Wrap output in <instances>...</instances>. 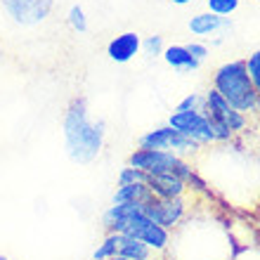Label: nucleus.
<instances>
[{
  "label": "nucleus",
  "mask_w": 260,
  "mask_h": 260,
  "mask_svg": "<svg viewBox=\"0 0 260 260\" xmlns=\"http://www.w3.org/2000/svg\"><path fill=\"white\" fill-rule=\"evenodd\" d=\"M237 140L230 144H215L208 151L201 149L199 158L206 161V166H194L208 194L213 189L227 204H232V208L248 211L251 204L260 201V158L248 149H237Z\"/></svg>",
  "instance_id": "f257e3e1"
},
{
  "label": "nucleus",
  "mask_w": 260,
  "mask_h": 260,
  "mask_svg": "<svg viewBox=\"0 0 260 260\" xmlns=\"http://www.w3.org/2000/svg\"><path fill=\"white\" fill-rule=\"evenodd\" d=\"M234 251L227 215L199 197L182 225L171 232V246L164 260H232Z\"/></svg>",
  "instance_id": "f03ea898"
},
{
  "label": "nucleus",
  "mask_w": 260,
  "mask_h": 260,
  "mask_svg": "<svg viewBox=\"0 0 260 260\" xmlns=\"http://www.w3.org/2000/svg\"><path fill=\"white\" fill-rule=\"evenodd\" d=\"M62 135L67 156L76 164H92L104 149L107 123L92 118L85 97H74L62 116Z\"/></svg>",
  "instance_id": "7ed1b4c3"
},
{
  "label": "nucleus",
  "mask_w": 260,
  "mask_h": 260,
  "mask_svg": "<svg viewBox=\"0 0 260 260\" xmlns=\"http://www.w3.org/2000/svg\"><path fill=\"white\" fill-rule=\"evenodd\" d=\"M211 88L230 107H234L241 114H246L248 118L253 116V114H260V97L255 92L251 78H248L246 62L244 59H232V62L220 64L213 71Z\"/></svg>",
  "instance_id": "20e7f679"
},
{
  "label": "nucleus",
  "mask_w": 260,
  "mask_h": 260,
  "mask_svg": "<svg viewBox=\"0 0 260 260\" xmlns=\"http://www.w3.org/2000/svg\"><path fill=\"white\" fill-rule=\"evenodd\" d=\"M208 121L215 128V135H218V144H230L234 142L237 137H241L251 125V118L246 114L237 111L234 107L222 100V97L215 92V90H208L204 95V107H201Z\"/></svg>",
  "instance_id": "39448f33"
},
{
  "label": "nucleus",
  "mask_w": 260,
  "mask_h": 260,
  "mask_svg": "<svg viewBox=\"0 0 260 260\" xmlns=\"http://www.w3.org/2000/svg\"><path fill=\"white\" fill-rule=\"evenodd\" d=\"M128 166L140 168L147 175H161V173H173L180 175L182 180L192 182L197 178V166L189 158H182L171 151H158V149H140L137 147L128 156Z\"/></svg>",
  "instance_id": "423d86ee"
},
{
  "label": "nucleus",
  "mask_w": 260,
  "mask_h": 260,
  "mask_svg": "<svg viewBox=\"0 0 260 260\" xmlns=\"http://www.w3.org/2000/svg\"><path fill=\"white\" fill-rule=\"evenodd\" d=\"M197 194H187V197L178 199H158L151 194L147 201L142 204V213L149 220H154L156 225L166 227L168 232H173L175 227L182 225V220L189 215L192 206L197 204Z\"/></svg>",
  "instance_id": "0eeeda50"
},
{
  "label": "nucleus",
  "mask_w": 260,
  "mask_h": 260,
  "mask_svg": "<svg viewBox=\"0 0 260 260\" xmlns=\"http://www.w3.org/2000/svg\"><path fill=\"white\" fill-rule=\"evenodd\" d=\"M137 147L140 149H158V151H171L178 154L182 158H197L201 147L197 142H192L189 137H185L182 133H178L171 125H158V128L147 130L144 135L137 137Z\"/></svg>",
  "instance_id": "6e6552de"
},
{
  "label": "nucleus",
  "mask_w": 260,
  "mask_h": 260,
  "mask_svg": "<svg viewBox=\"0 0 260 260\" xmlns=\"http://www.w3.org/2000/svg\"><path fill=\"white\" fill-rule=\"evenodd\" d=\"M121 234H128L133 239L147 244V246H149L154 253L161 255V258H164L168 246H171V232H168L166 227L156 225L154 220L147 218L142 213V208L135 211L133 215H128V220H125L123 227H121Z\"/></svg>",
  "instance_id": "1a4fd4ad"
},
{
  "label": "nucleus",
  "mask_w": 260,
  "mask_h": 260,
  "mask_svg": "<svg viewBox=\"0 0 260 260\" xmlns=\"http://www.w3.org/2000/svg\"><path fill=\"white\" fill-rule=\"evenodd\" d=\"M168 125L182 133L185 137H189L192 142H197L201 149L218 144L215 128L204 111H173L168 116Z\"/></svg>",
  "instance_id": "9d476101"
},
{
  "label": "nucleus",
  "mask_w": 260,
  "mask_h": 260,
  "mask_svg": "<svg viewBox=\"0 0 260 260\" xmlns=\"http://www.w3.org/2000/svg\"><path fill=\"white\" fill-rule=\"evenodd\" d=\"M7 17L19 26H36L48 19L55 0H0Z\"/></svg>",
  "instance_id": "9b49d317"
},
{
  "label": "nucleus",
  "mask_w": 260,
  "mask_h": 260,
  "mask_svg": "<svg viewBox=\"0 0 260 260\" xmlns=\"http://www.w3.org/2000/svg\"><path fill=\"white\" fill-rule=\"evenodd\" d=\"M147 187H149V192L158 199H178V197L194 194L192 189H189V182L182 180L180 175H173V173L147 175Z\"/></svg>",
  "instance_id": "f8f14e48"
},
{
  "label": "nucleus",
  "mask_w": 260,
  "mask_h": 260,
  "mask_svg": "<svg viewBox=\"0 0 260 260\" xmlns=\"http://www.w3.org/2000/svg\"><path fill=\"white\" fill-rule=\"evenodd\" d=\"M142 52V38L135 31H125L116 36L114 41L107 45V57L116 64H128Z\"/></svg>",
  "instance_id": "ddd939ff"
},
{
  "label": "nucleus",
  "mask_w": 260,
  "mask_h": 260,
  "mask_svg": "<svg viewBox=\"0 0 260 260\" xmlns=\"http://www.w3.org/2000/svg\"><path fill=\"white\" fill-rule=\"evenodd\" d=\"M189 31L192 36H199V38H211V36H218L220 31H227L232 28L230 24V17H218L213 12H199L189 19Z\"/></svg>",
  "instance_id": "4468645a"
},
{
  "label": "nucleus",
  "mask_w": 260,
  "mask_h": 260,
  "mask_svg": "<svg viewBox=\"0 0 260 260\" xmlns=\"http://www.w3.org/2000/svg\"><path fill=\"white\" fill-rule=\"evenodd\" d=\"M161 57H164V62L168 64V67L178 69V71H197V69L201 67V64L189 55L187 45H178V43H175V45H166Z\"/></svg>",
  "instance_id": "2eb2a0df"
},
{
  "label": "nucleus",
  "mask_w": 260,
  "mask_h": 260,
  "mask_svg": "<svg viewBox=\"0 0 260 260\" xmlns=\"http://www.w3.org/2000/svg\"><path fill=\"white\" fill-rule=\"evenodd\" d=\"M118 258L125 260H164L158 253H154L147 244L133 239L128 234H121V241H118Z\"/></svg>",
  "instance_id": "dca6fc26"
},
{
  "label": "nucleus",
  "mask_w": 260,
  "mask_h": 260,
  "mask_svg": "<svg viewBox=\"0 0 260 260\" xmlns=\"http://www.w3.org/2000/svg\"><path fill=\"white\" fill-rule=\"evenodd\" d=\"M151 197L147 185H116L111 204H144Z\"/></svg>",
  "instance_id": "f3484780"
},
{
  "label": "nucleus",
  "mask_w": 260,
  "mask_h": 260,
  "mask_svg": "<svg viewBox=\"0 0 260 260\" xmlns=\"http://www.w3.org/2000/svg\"><path fill=\"white\" fill-rule=\"evenodd\" d=\"M118 241H121V234L116 232H107L104 239L97 244V248L92 251V260H111L118 255Z\"/></svg>",
  "instance_id": "a211bd4d"
},
{
  "label": "nucleus",
  "mask_w": 260,
  "mask_h": 260,
  "mask_svg": "<svg viewBox=\"0 0 260 260\" xmlns=\"http://www.w3.org/2000/svg\"><path fill=\"white\" fill-rule=\"evenodd\" d=\"M116 185H147V173L125 164L116 175Z\"/></svg>",
  "instance_id": "6ab92c4d"
},
{
  "label": "nucleus",
  "mask_w": 260,
  "mask_h": 260,
  "mask_svg": "<svg viewBox=\"0 0 260 260\" xmlns=\"http://www.w3.org/2000/svg\"><path fill=\"white\" fill-rule=\"evenodd\" d=\"M67 21H69V26L74 28L76 34H85V31H88V17H85V10H83L81 5L69 7Z\"/></svg>",
  "instance_id": "aec40b11"
},
{
  "label": "nucleus",
  "mask_w": 260,
  "mask_h": 260,
  "mask_svg": "<svg viewBox=\"0 0 260 260\" xmlns=\"http://www.w3.org/2000/svg\"><path fill=\"white\" fill-rule=\"evenodd\" d=\"M239 3L241 0H206L208 5V12L218 14V17H230L239 10Z\"/></svg>",
  "instance_id": "412c9836"
},
{
  "label": "nucleus",
  "mask_w": 260,
  "mask_h": 260,
  "mask_svg": "<svg viewBox=\"0 0 260 260\" xmlns=\"http://www.w3.org/2000/svg\"><path fill=\"white\" fill-rule=\"evenodd\" d=\"M244 62H246L248 78H251L255 92H258V97H260V50L251 52V55H248V59H244Z\"/></svg>",
  "instance_id": "4be33fe9"
},
{
  "label": "nucleus",
  "mask_w": 260,
  "mask_h": 260,
  "mask_svg": "<svg viewBox=\"0 0 260 260\" xmlns=\"http://www.w3.org/2000/svg\"><path fill=\"white\" fill-rule=\"evenodd\" d=\"M164 48H166V43L161 36H147V38H142V52L147 57H161Z\"/></svg>",
  "instance_id": "5701e85b"
},
{
  "label": "nucleus",
  "mask_w": 260,
  "mask_h": 260,
  "mask_svg": "<svg viewBox=\"0 0 260 260\" xmlns=\"http://www.w3.org/2000/svg\"><path fill=\"white\" fill-rule=\"evenodd\" d=\"M204 107V95H199V92H189L187 97H182L178 102V107L173 111H201Z\"/></svg>",
  "instance_id": "b1692460"
},
{
  "label": "nucleus",
  "mask_w": 260,
  "mask_h": 260,
  "mask_svg": "<svg viewBox=\"0 0 260 260\" xmlns=\"http://www.w3.org/2000/svg\"><path fill=\"white\" fill-rule=\"evenodd\" d=\"M232 260H260V244H251V246H237Z\"/></svg>",
  "instance_id": "393cba45"
},
{
  "label": "nucleus",
  "mask_w": 260,
  "mask_h": 260,
  "mask_svg": "<svg viewBox=\"0 0 260 260\" xmlns=\"http://www.w3.org/2000/svg\"><path fill=\"white\" fill-rule=\"evenodd\" d=\"M187 50H189V55H192L199 64H204L206 59H208V55H211V50H208V45H206V43H201V41L189 43V45H187Z\"/></svg>",
  "instance_id": "a878e982"
},
{
  "label": "nucleus",
  "mask_w": 260,
  "mask_h": 260,
  "mask_svg": "<svg viewBox=\"0 0 260 260\" xmlns=\"http://www.w3.org/2000/svg\"><path fill=\"white\" fill-rule=\"evenodd\" d=\"M173 5H189V3H192V0H171Z\"/></svg>",
  "instance_id": "bb28decb"
},
{
  "label": "nucleus",
  "mask_w": 260,
  "mask_h": 260,
  "mask_svg": "<svg viewBox=\"0 0 260 260\" xmlns=\"http://www.w3.org/2000/svg\"><path fill=\"white\" fill-rule=\"evenodd\" d=\"M0 260H10V258H7V255H0Z\"/></svg>",
  "instance_id": "cd10ccee"
},
{
  "label": "nucleus",
  "mask_w": 260,
  "mask_h": 260,
  "mask_svg": "<svg viewBox=\"0 0 260 260\" xmlns=\"http://www.w3.org/2000/svg\"><path fill=\"white\" fill-rule=\"evenodd\" d=\"M114 260H125V258H118V255H116V258H114Z\"/></svg>",
  "instance_id": "c85d7f7f"
},
{
  "label": "nucleus",
  "mask_w": 260,
  "mask_h": 260,
  "mask_svg": "<svg viewBox=\"0 0 260 260\" xmlns=\"http://www.w3.org/2000/svg\"><path fill=\"white\" fill-rule=\"evenodd\" d=\"M111 260H114V258H111Z\"/></svg>",
  "instance_id": "c756f323"
}]
</instances>
